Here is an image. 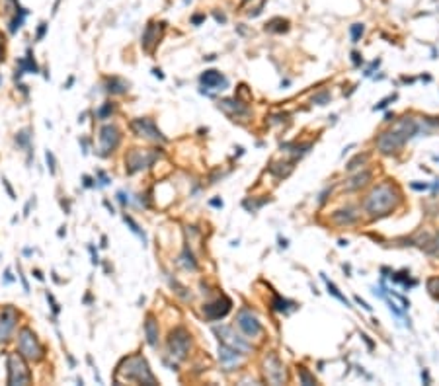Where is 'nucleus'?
Segmentation results:
<instances>
[{
    "label": "nucleus",
    "mask_w": 439,
    "mask_h": 386,
    "mask_svg": "<svg viewBox=\"0 0 439 386\" xmlns=\"http://www.w3.org/2000/svg\"><path fill=\"white\" fill-rule=\"evenodd\" d=\"M322 279H324V283H326L328 293H330V295H332V297H336V298H338L340 302H344V305H346V307H349L348 298H346V297H344V295H342V293H340V289L336 287V285H334V283H330V281H328V279H326V276H322Z\"/></svg>",
    "instance_id": "nucleus-24"
},
{
    "label": "nucleus",
    "mask_w": 439,
    "mask_h": 386,
    "mask_svg": "<svg viewBox=\"0 0 439 386\" xmlns=\"http://www.w3.org/2000/svg\"><path fill=\"white\" fill-rule=\"evenodd\" d=\"M328 99H330V94H328V92H322V94L315 96V104H318V106H324Z\"/></svg>",
    "instance_id": "nucleus-37"
},
{
    "label": "nucleus",
    "mask_w": 439,
    "mask_h": 386,
    "mask_svg": "<svg viewBox=\"0 0 439 386\" xmlns=\"http://www.w3.org/2000/svg\"><path fill=\"white\" fill-rule=\"evenodd\" d=\"M287 28H289V22L287 20H282V18H275V20H271L270 23H268V32H277V33H282V32H287Z\"/></svg>",
    "instance_id": "nucleus-23"
},
{
    "label": "nucleus",
    "mask_w": 439,
    "mask_h": 386,
    "mask_svg": "<svg viewBox=\"0 0 439 386\" xmlns=\"http://www.w3.org/2000/svg\"><path fill=\"white\" fill-rule=\"evenodd\" d=\"M351 57H353V63H355V65H360V63H361L360 53H351Z\"/></svg>",
    "instance_id": "nucleus-41"
},
{
    "label": "nucleus",
    "mask_w": 439,
    "mask_h": 386,
    "mask_svg": "<svg viewBox=\"0 0 439 386\" xmlns=\"http://www.w3.org/2000/svg\"><path fill=\"white\" fill-rule=\"evenodd\" d=\"M416 133L418 125L412 122L410 117L400 119L391 131H384L383 135H379V139H377V148H379L381 153H384V155H393V153H396L408 139H412Z\"/></svg>",
    "instance_id": "nucleus-1"
},
{
    "label": "nucleus",
    "mask_w": 439,
    "mask_h": 386,
    "mask_svg": "<svg viewBox=\"0 0 439 386\" xmlns=\"http://www.w3.org/2000/svg\"><path fill=\"white\" fill-rule=\"evenodd\" d=\"M428 291L433 297L439 298V277H431V279H428Z\"/></svg>",
    "instance_id": "nucleus-28"
},
{
    "label": "nucleus",
    "mask_w": 439,
    "mask_h": 386,
    "mask_svg": "<svg viewBox=\"0 0 439 386\" xmlns=\"http://www.w3.org/2000/svg\"><path fill=\"white\" fill-rule=\"evenodd\" d=\"M16 322H18V312L8 307V309L2 310L0 314V343L8 342L10 334L16 328Z\"/></svg>",
    "instance_id": "nucleus-13"
},
{
    "label": "nucleus",
    "mask_w": 439,
    "mask_h": 386,
    "mask_svg": "<svg viewBox=\"0 0 439 386\" xmlns=\"http://www.w3.org/2000/svg\"><path fill=\"white\" fill-rule=\"evenodd\" d=\"M428 188H429L428 184H416V182L412 184V189H418V191H422V189H428Z\"/></svg>",
    "instance_id": "nucleus-39"
},
{
    "label": "nucleus",
    "mask_w": 439,
    "mask_h": 386,
    "mask_svg": "<svg viewBox=\"0 0 439 386\" xmlns=\"http://www.w3.org/2000/svg\"><path fill=\"white\" fill-rule=\"evenodd\" d=\"M125 90H127V84H125L124 80H119V78H110L108 80V92H112V94H124Z\"/></svg>",
    "instance_id": "nucleus-22"
},
{
    "label": "nucleus",
    "mask_w": 439,
    "mask_h": 386,
    "mask_svg": "<svg viewBox=\"0 0 439 386\" xmlns=\"http://www.w3.org/2000/svg\"><path fill=\"white\" fill-rule=\"evenodd\" d=\"M124 380H135V383H141V385L148 386L157 385V378L150 373L145 357H141V355L127 357V359H124L121 365L117 367L115 383L119 385V383H124Z\"/></svg>",
    "instance_id": "nucleus-3"
},
{
    "label": "nucleus",
    "mask_w": 439,
    "mask_h": 386,
    "mask_svg": "<svg viewBox=\"0 0 439 386\" xmlns=\"http://www.w3.org/2000/svg\"><path fill=\"white\" fill-rule=\"evenodd\" d=\"M289 307H295L291 300H287V298H282V297H275L273 300V309L277 310V312H287Z\"/></svg>",
    "instance_id": "nucleus-26"
},
{
    "label": "nucleus",
    "mask_w": 439,
    "mask_h": 386,
    "mask_svg": "<svg viewBox=\"0 0 439 386\" xmlns=\"http://www.w3.org/2000/svg\"><path fill=\"white\" fill-rule=\"evenodd\" d=\"M131 129H133V133H135L137 137H145V139H150V141H164L162 133L158 131L155 122L148 119V117L131 122Z\"/></svg>",
    "instance_id": "nucleus-10"
},
{
    "label": "nucleus",
    "mask_w": 439,
    "mask_h": 386,
    "mask_svg": "<svg viewBox=\"0 0 439 386\" xmlns=\"http://www.w3.org/2000/svg\"><path fill=\"white\" fill-rule=\"evenodd\" d=\"M355 300H358V305H361V307H363L365 310H371V307H369V305H367L365 300H361L360 297H355Z\"/></svg>",
    "instance_id": "nucleus-40"
},
{
    "label": "nucleus",
    "mask_w": 439,
    "mask_h": 386,
    "mask_svg": "<svg viewBox=\"0 0 439 386\" xmlns=\"http://www.w3.org/2000/svg\"><path fill=\"white\" fill-rule=\"evenodd\" d=\"M237 324L238 328L244 331V336H248V338H256L260 331H262V324H260V320L256 318V314L248 309H242L238 312Z\"/></svg>",
    "instance_id": "nucleus-9"
},
{
    "label": "nucleus",
    "mask_w": 439,
    "mask_h": 386,
    "mask_svg": "<svg viewBox=\"0 0 439 386\" xmlns=\"http://www.w3.org/2000/svg\"><path fill=\"white\" fill-rule=\"evenodd\" d=\"M199 80H202L203 88L207 90H225L226 84H228L226 78L217 70H205Z\"/></svg>",
    "instance_id": "nucleus-15"
},
{
    "label": "nucleus",
    "mask_w": 439,
    "mask_h": 386,
    "mask_svg": "<svg viewBox=\"0 0 439 386\" xmlns=\"http://www.w3.org/2000/svg\"><path fill=\"white\" fill-rule=\"evenodd\" d=\"M219 108L228 113L231 117H238V115H246L248 110L238 102V99H223L221 104H219Z\"/></svg>",
    "instance_id": "nucleus-18"
},
{
    "label": "nucleus",
    "mask_w": 439,
    "mask_h": 386,
    "mask_svg": "<svg viewBox=\"0 0 439 386\" xmlns=\"http://www.w3.org/2000/svg\"><path fill=\"white\" fill-rule=\"evenodd\" d=\"M266 375H268V380L273 383V385H282L285 380V371H283V365L280 363V359L275 355H270L266 359Z\"/></svg>",
    "instance_id": "nucleus-14"
},
{
    "label": "nucleus",
    "mask_w": 439,
    "mask_h": 386,
    "mask_svg": "<svg viewBox=\"0 0 439 386\" xmlns=\"http://www.w3.org/2000/svg\"><path fill=\"white\" fill-rule=\"evenodd\" d=\"M213 331L219 336V342L221 343H225V345H228V347L237 349V351H240V354H246V351H250V345H248L242 338L235 336V331H233L231 326H215Z\"/></svg>",
    "instance_id": "nucleus-8"
},
{
    "label": "nucleus",
    "mask_w": 439,
    "mask_h": 386,
    "mask_svg": "<svg viewBox=\"0 0 439 386\" xmlns=\"http://www.w3.org/2000/svg\"><path fill=\"white\" fill-rule=\"evenodd\" d=\"M203 20V16H195V18H193V23H199Z\"/></svg>",
    "instance_id": "nucleus-47"
},
{
    "label": "nucleus",
    "mask_w": 439,
    "mask_h": 386,
    "mask_svg": "<svg viewBox=\"0 0 439 386\" xmlns=\"http://www.w3.org/2000/svg\"><path fill=\"white\" fill-rule=\"evenodd\" d=\"M346 215H340V211L334 215V221H338V222H351L353 219H355V215H348L349 211H344Z\"/></svg>",
    "instance_id": "nucleus-33"
},
{
    "label": "nucleus",
    "mask_w": 439,
    "mask_h": 386,
    "mask_svg": "<svg viewBox=\"0 0 439 386\" xmlns=\"http://www.w3.org/2000/svg\"><path fill=\"white\" fill-rule=\"evenodd\" d=\"M125 222H127V224H129V226H131V231L135 232V234H139V236H141V238H143V240H146V238H145V234H143V232H141V229H139V224H137V222L133 221V219H131V217H127V215H125Z\"/></svg>",
    "instance_id": "nucleus-31"
},
{
    "label": "nucleus",
    "mask_w": 439,
    "mask_h": 386,
    "mask_svg": "<svg viewBox=\"0 0 439 386\" xmlns=\"http://www.w3.org/2000/svg\"><path fill=\"white\" fill-rule=\"evenodd\" d=\"M112 111H113V106L110 104V102H108V104H104V108H101V110L98 111V117H100V119H106V117H108V115H110Z\"/></svg>",
    "instance_id": "nucleus-35"
},
{
    "label": "nucleus",
    "mask_w": 439,
    "mask_h": 386,
    "mask_svg": "<svg viewBox=\"0 0 439 386\" xmlns=\"http://www.w3.org/2000/svg\"><path fill=\"white\" fill-rule=\"evenodd\" d=\"M145 334H146V342L150 347H157L158 345V322L155 320L153 314L146 316L145 322Z\"/></svg>",
    "instance_id": "nucleus-19"
},
{
    "label": "nucleus",
    "mask_w": 439,
    "mask_h": 386,
    "mask_svg": "<svg viewBox=\"0 0 439 386\" xmlns=\"http://www.w3.org/2000/svg\"><path fill=\"white\" fill-rule=\"evenodd\" d=\"M398 201H400L398 189L393 184H381L367 195L365 209L371 217H384L398 205Z\"/></svg>",
    "instance_id": "nucleus-2"
},
{
    "label": "nucleus",
    "mask_w": 439,
    "mask_h": 386,
    "mask_svg": "<svg viewBox=\"0 0 439 386\" xmlns=\"http://www.w3.org/2000/svg\"><path fill=\"white\" fill-rule=\"evenodd\" d=\"M162 30H164V23H148L146 26L145 33H143V47L146 51H153L157 47Z\"/></svg>",
    "instance_id": "nucleus-16"
},
{
    "label": "nucleus",
    "mask_w": 439,
    "mask_h": 386,
    "mask_svg": "<svg viewBox=\"0 0 439 386\" xmlns=\"http://www.w3.org/2000/svg\"><path fill=\"white\" fill-rule=\"evenodd\" d=\"M349 32H351V41H353V44H358V41H360V37L363 35V26H361V23H353Z\"/></svg>",
    "instance_id": "nucleus-27"
},
{
    "label": "nucleus",
    "mask_w": 439,
    "mask_h": 386,
    "mask_svg": "<svg viewBox=\"0 0 439 386\" xmlns=\"http://www.w3.org/2000/svg\"><path fill=\"white\" fill-rule=\"evenodd\" d=\"M46 158H47V164H49V172H51V174H55V156H53V153H49V151H47Z\"/></svg>",
    "instance_id": "nucleus-36"
},
{
    "label": "nucleus",
    "mask_w": 439,
    "mask_h": 386,
    "mask_svg": "<svg viewBox=\"0 0 439 386\" xmlns=\"http://www.w3.org/2000/svg\"><path fill=\"white\" fill-rule=\"evenodd\" d=\"M231 307H233L231 298L221 297L217 298L215 302H211V305H205V307H203V314H205L207 320H221L223 316L228 314Z\"/></svg>",
    "instance_id": "nucleus-12"
},
{
    "label": "nucleus",
    "mask_w": 439,
    "mask_h": 386,
    "mask_svg": "<svg viewBox=\"0 0 439 386\" xmlns=\"http://www.w3.org/2000/svg\"><path fill=\"white\" fill-rule=\"evenodd\" d=\"M16 143L20 144V146H30V135H28V131H22V133H18V137H16Z\"/></svg>",
    "instance_id": "nucleus-32"
},
{
    "label": "nucleus",
    "mask_w": 439,
    "mask_h": 386,
    "mask_svg": "<svg viewBox=\"0 0 439 386\" xmlns=\"http://www.w3.org/2000/svg\"><path fill=\"white\" fill-rule=\"evenodd\" d=\"M2 41H4V39H2V35H0V61H2Z\"/></svg>",
    "instance_id": "nucleus-48"
},
{
    "label": "nucleus",
    "mask_w": 439,
    "mask_h": 386,
    "mask_svg": "<svg viewBox=\"0 0 439 386\" xmlns=\"http://www.w3.org/2000/svg\"><path fill=\"white\" fill-rule=\"evenodd\" d=\"M34 273H35V277L39 279V281H43V276H41V271H37V269H35Z\"/></svg>",
    "instance_id": "nucleus-45"
},
{
    "label": "nucleus",
    "mask_w": 439,
    "mask_h": 386,
    "mask_svg": "<svg viewBox=\"0 0 439 386\" xmlns=\"http://www.w3.org/2000/svg\"><path fill=\"white\" fill-rule=\"evenodd\" d=\"M365 160H367V156H365V155H358V156H355V158H353V160H351V162H349V164H348V170H355V168H358V164H363Z\"/></svg>",
    "instance_id": "nucleus-34"
},
{
    "label": "nucleus",
    "mask_w": 439,
    "mask_h": 386,
    "mask_svg": "<svg viewBox=\"0 0 439 386\" xmlns=\"http://www.w3.org/2000/svg\"><path fill=\"white\" fill-rule=\"evenodd\" d=\"M18 349H20L23 359H28V361H39L43 357V347H41V343L37 340V336L30 328H23L20 331Z\"/></svg>",
    "instance_id": "nucleus-4"
},
{
    "label": "nucleus",
    "mask_w": 439,
    "mask_h": 386,
    "mask_svg": "<svg viewBox=\"0 0 439 386\" xmlns=\"http://www.w3.org/2000/svg\"><path fill=\"white\" fill-rule=\"evenodd\" d=\"M39 68H37V65H35V61H34V57H32V51H28V55L23 57V59H20V63H18V70H16V80L18 78H22V75H26V73H37Z\"/></svg>",
    "instance_id": "nucleus-20"
},
{
    "label": "nucleus",
    "mask_w": 439,
    "mask_h": 386,
    "mask_svg": "<svg viewBox=\"0 0 439 386\" xmlns=\"http://www.w3.org/2000/svg\"><path fill=\"white\" fill-rule=\"evenodd\" d=\"M299 376H301V383L303 385H315V376L309 375L304 367H299Z\"/></svg>",
    "instance_id": "nucleus-30"
},
{
    "label": "nucleus",
    "mask_w": 439,
    "mask_h": 386,
    "mask_svg": "<svg viewBox=\"0 0 439 386\" xmlns=\"http://www.w3.org/2000/svg\"><path fill=\"white\" fill-rule=\"evenodd\" d=\"M153 73H155V77H158V78H164V75H162V73H160V70H158V68H155V70H153Z\"/></svg>",
    "instance_id": "nucleus-44"
},
{
    "label": "nucleus",
    "mask_w": 439,
    "mask_h": 386,
    "mask_svg": "<svg viewBox=\"0 0 439 386\" xmlns=\"http://www.w3.org/2000/svg\"><path fill=\"white\" fill-rule=\"evenodd\" d=\"M428 254L433 258H439V234L428 244Z\"/></svg>",
    "instance_id": "nucleus-29"
},
{
    "label": "nucleus",
    "mask_w": 439,
    "mask_h": 386,
    "mask_svg": "<svg viewBox=\"0 0 439 386\" xmlns=\"http://www.w3.org/2000/svg\"><path fill=\"white\" fill-rule=\"evenodd\" d=\"M46 32H47V23H39V30H37V39H43Z\"/></svg>",
    "instance_id": "nucleus-38"
},
{
    "label": "nucleus",
    "mask_w": 439,
    "mask_h": 386,
    "mask_svg": "<svg viewBox=\"0 0 439 386\" xmlns=\"http://www.w3.org/2000/svg\"><path fill=\"white\" fill-rule=\"evenodd\" d=\"M240 351L237 349H233V347H228L225 343H221V347H219V359H221V363L225 365L226 369H231V367H235V365L240 363Z\"/></svg>",
    "instance_id": "nucleus-17"
},
{
    "label": "nucleus",
    "mask_w": 439,
    "mask_h": 386,
    "mask_svg": "<svg viewBox=\"0 0 439 386\" xmlns=\"http://www.w3.org/2000/svg\"><path fill=\"white\" fill-rule=\"evenodd\" d=\"M26 16H28V12L20 8V6H16V16H14V20L10 22V32L16 33L20 28L23 26V20H26Z\"/></svg>",
    "instance_id": "nucleus-21"
},
{
    "label": "nucleus",
    "mask_w": 439,
    "mask_h": 386,
    "mask_svg": "<svg viewBox=\"0 0 439 386\" xmlns=\"http://www.w3.org/2000/svg\"><path fill=\"white\" fill-rule=\"evenodd\" d=\"M84 186H86V188H90L92 186V180L88 176H84Z\"/></svg>",
    "instance_id": "nucleus-43"
},
{
    "label": "nucleus",
    "mask_w": 439,
    "mask_h": 386,
    "mask_svg": "<svg viewBox=\"0 0 439 386\" xmlns=\"http://www.w3.org/2000/svg\"><path fill=\"white\" fill-rule=\"evenodd\" d=\"M32 375L26 367L22 354L8 355V385H30Z\"/></svg>",
    "instance_id": "nucleus-5"
},
{
    "label": "nucleus",
    "mask_w": 439,
    "mask_h": 386,
    "mask_svg": "<svg viewBox=\"0 0 439 386\" xmlns=\"http://www.w3.org/2000/svg\"><path fill=\"white\" fill-rule=\"evenodd\" d=\"M211 205H213V207H223V201H219V199H213V201H211Z\"/></svg>",
    "instance_id": "nucleus-42"
},
{
    "label": "nucleus",
    "mask_w": 439,
    "mask_h": 386,
    "mask_svg": "<svg viewBox=\"0 0 439 386\" xmlns=\"http://www.w3.org/2000/svg\"><path fill=\"white\" fill-rule=\"evenodd\" d=\"M215 18H217L219 22H225V16H221V14H215Z\"/></svg>",
    "instance_id": "nucleus-46"
},
{
    "label": "nucleus",
    "mask_w": 439,
    "mask_h": 386,
    "mask_svg": "<svg viewBox=\"0 0 439 386\" xmlns=\"http://www.w3.org/2000/svg\"><path fill=\"white\" fill-rule=\"evenodd\" d=\"M158 158V153L155 151H141V148H133L127 158H125V164H127V172L129 174H135L139 170H143L146 166H150Z\"/></svg>",
    "instance_id": "nucleus-7"
},
{
    "label": "nucleus",
    "mask_w": 439,
    "mask_h": 386,
    "mask_svg": "<svg viewBox=\"0 0 439 386\" xmlns=\"http://www.w3.org/2000/svg\"><path fill=\"white\" fill-rule=\"evenodd\" d=\"M369 177H371V174H369V172H363V174H360V176L353 177V180H351V184H348L346 188L348 189L361 188V186H365V184L369 182Z\"/></svg>",
    "instance_id": "nucleus-25"
},
{
    "label": "nucleus",
    "mask_w": 439,
    "mask_h": 386,
    "mask_svg": "<svg viewBox=\"0 0 439 386\" xmlns=\"http://www.w3.org/2000/svg\"><path fill=\"white\" fill-rule=\"evenodd\" d=\"M190 345H192V340H190V334L184 330V328H176L174 331H170L168 338V354L174 357V359H186V355L190 351Z\"/></svg>",
    "instance_id": "nucleus-6"
},
{
    "label": "nucleus",
    "mask_w": 439,
    "mask_h": 386,
    "mask_svg": "<svg viewBox=\"0 0 439 386\" xmlns=\"http://www.w3.org/2000/svg\"><path fill=\"white\" fill-rule=\"evenodd\" d=\"M119 144V131L115 125H106L100 131V155L108 156L115 151V146Z\"/></svg>",
    "instance_id": "nucleus-11"
}]
</instances>
